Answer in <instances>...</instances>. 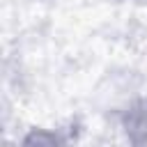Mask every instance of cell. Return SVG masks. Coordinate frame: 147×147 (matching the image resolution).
I'll use <instances>...</instances> for the list:
<instances>
[{"instance_id": "6da1fadb", "label": "cell", "mask_w": 147, "mask_h": 147, "mask_svg": "<svg viewBox=\"0 0 147 147\" xmlns=\"http://www.w3.org/2000/svg\"><path fill=\"white\" fill-rule=\"evenodd\" d=\"M129 133L138 147H147V101L133 108L129 119Z\"/></svg>"}]
</instances>
